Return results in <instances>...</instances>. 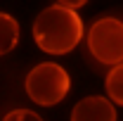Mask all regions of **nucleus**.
Returning a JSON list of instances; mask_svg holds the SVG:
<instances>
[{
  "label": "nucleus",
  "instance_id": "1",
  "mask_svg": "<svg viewBox=\"0 0 123 121\" xmlns=\"http://www.w3.org/2000/svg\"><path fill=\"white\" fill-rule=\"evenodd\" d=\"M31 33L45 55H66L83 40V19L76 10L55 2L38 12Z\"/></svg>",
  "mask_w": 123,
  "mask_h": 121
},
{
  "label": "nucleus",
  "instance_id": "2",
  "mask_svg": "<svg viewBox=\"0 0 123 121\" xmlns=\"http://www.w3.org/2000/svg\"><path fill=\"white\" fill-rule=\"evenodd\" d=\"M24 90L31 102L40 107H55L69 95L71 76L57 62H40L26 74Z\"/></svg>",
  "mask_w": 123,
  "mask_h": 121
},
{
  "label": "nucleus",
  "instance_id": "3",
  "mask_svg": "<svg viewBox=\"0 0 123 121\" xmlns=\"http://www.w3.org/2000/svg\"><path fill=\"white\" fill-rule=\"evenodd\" d=\"M88 50L99 64L116 67L123 62V19L99 17L88 29Z\"/></svg>",
  "mask_w": 123,
  "mask_h": 121
},
{
  "label": "nucleus",
  "instance_id": "4",
  "mask_svg": "<svg viewBox=\"0 0 123 121\" xmlns=\"http://www.w3.org/2000/svg\"><path fill=\"white\" fill-rule=\"evenodd\" d=\"M71 121H116V105L104 95H88L74 105Z\"/></svg>",
  "mask_w": 123,
  "mask_h": 121
},
{
  "label": "nucleus",
  "instance_id": "5",
  "mask_svg": "<svg viewBox=\"0 0 123 121\" xmlns=\"http://www.w3.org/2000/svg\"><path fill=\"white\" fill-rule=\"evenodd\" d=\"M19 43V21L10 12L0 10V57L12 52Z\"/></svg>",
  "mask_w": 123,
  "mask_h": 121
},
{
  "label": "nucleus",
  "instance_id": "6",
  "mask_svg": "<svg viewBox=\"0 0 123 121\" xmlns=\"http://www.w3.org/2000/svg\"><path fill=\"white\" fill-rule=\"evenodd\" d=\"M104 90L114 105L123 107V62L109 69L107 78H104Z\"/></svg>",
  "mask_w": 123,
  "mask_h": 121
},
{
  "label": "nucleus",
  "instance_id": "7",
  "mask_svg": "<svg viewBox=\"0 0 123 121\" xmlns=\"http://www.w3.org/2000/svg\"><path fill=\"white\" fill-rule=\"evenodd\" d=\"M2 121H43V116L38 114V112H33V109H26V107H19V109H12V112H7Z\"/></svg>",
  "mask_w": 123,
  "mask_h": 121
},
{
  "label": "nucleus",
  "instance_id": "8",
  "mask_svg": "<svg viewBox=\"0 0 123 121\" xmlns=\"http://www.w3.org/2000/svg\"><path fill=\"white\" fill-rule=\"evenodd\" d=\"M57 5H62V7H69V10H78V7H83L88 0H55Z\"/></svg>",
  "mask_w": 123,
  "mask_h": 121
}]
</instances>
